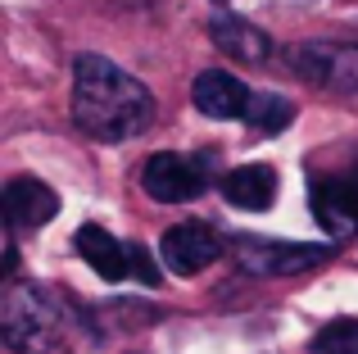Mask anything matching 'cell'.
I'll return each instance as SVG.
<instances>
[{"instance_id":"1","label":"cell","mask_w":358,"mask_h":354,"mask_svg":"<svg viewBox=\"0 0 358 354\" xmlns=\"http://www.w3.org/2000/svg\"><path fill=\"white\" fill-rule=\"evenodd\" d=\"M73 127L91 141H131L155 123V96L141 78L118 69L105 55H78L73 59V96H69Z\"/></svg>"},{"instance_id":"2","label":"cell","mask_w":358,"mask_h":354,"mask_svg":"<svg viewBox=\"0 0 358 354\" xmlns=\"http://www.w3.org/2000/svg\"><path fill=\"white\" fill-rule=\"evenodd\" d=\"M0 337L14 354H50L64 341V304L41 282H5Z\"/></svg>"},{"instance_id":"3","label":"cell","mask_w":358,"mask_h":354,"mask_svg":"<svg viewBox=\"0 0 358 354\" xmlns=\"http://www.w3.org/2000/svg\"><path fill=\"white\" fill-rule=\"evenodd\" d=\"M286 64L308 87L358 91V41H299L286 50Z\"/></svg>"},{"instance_id":"4","label":"cell","mask_w":358,"mask_h":354,"mask_svg":"<svg viewBox=\"0 0 358 354\" xmlns=\"http://www.w3.org/2000/svg\"><path fill=\"white\" fill-rule=\"evenodd\" d=\"M331 246H304V241H254L236 236V264L254 277H295L313 273L331 259Z\"/></svg>"},{"instance_id":"5","label":"cell","mask_w":358,"mask_h":354,"mask_svg":"<svg viewBox=\"0 0 358 354\" xmlns=\"http://www.w3.org/2000/svg\"><path fill=\"white\" fill-rule=\"evenodd\" d=\"M141 186H145V195L159 200V204H191V200L204 195L209 173H204V164L186 160V155L159 150V155H150L145 169H141Z\"/></svg>"},{"instance_id":"6","label":"cell","mask_w":358,"mask_h":354,"mask_svg":"<svg viewBox=\"0 0 358 354\" xmlns=\"http://www.w3.org/2000/svg\"><path fill=\"white\" fill-rule=\"evenodd\" d=\"M313 218L331 236H354L358 232V164L345 173H322L308 182Z\"/></svg>"},{"instance_id":"7","label":"cell","mask_w":358,"mask_h":354,"mask_svg":"<svg viewBox=\"0 0 358 354\" xmlns=\"http://www.w3.org/2000/svg\"><path fill=\"white\" fill-rule=\"evenodd\" d=\"M218 255H222V236L213 227H204V222H177V227H168L164 241H159V259H164V268L177 273V277L204 273L209 264H218Z\"/></svg>"},{"instance_id":"8","label":"cell","mask_w":358,"mask_h":354,"mask_svg":"<svg viewBox=\"0 0 358 354\" xmlns=\"http://www.w3.org/2000/svg\"><path fill=\"white\" fill-rule=\"evenodd\" d=\"M0 213H5L9 232L45 227V222L59 213V195L45 182H36V177H9L5 191H0Z\"/></svg>"},{"instance_id":"9","label":"cell","mask_w":358,"mask_h":354,"mask_svg":"<svg viewBox=\"0 0 358 354\" xmlns=\"http://www.w3.org/2000/svg\"><path fill=\"white\" fill-rule=\"evenodd\" d=\"M191 100H195V109H200L204 118H218V123H227V118H245L254 91L245 87L241 78L222 73V69H204L200 78H195V87H191Z\"/></svg>"},{"instance_id":"10","label":"cell","mask_w":358,"mask_h":354,"mask_svg":"<svg viewBox=\"0 0 358 354\" xmlns=\"http://www.w3.org/2000/svg\"><path fill=\"white\" fill-rule=\"evenodd\" d=\"M73 250L87 259V268L100 282H122V277H131V246L118 241V236H109L100 222H82Z\"/></svg>"},{"instance_id":"11","label":"cell","mask_w":358,"mask_h":354,"mask_svg":"<svg viewBox=\"0 0 358 354\" xmlns=\"http://www.w3.org/2000/svg\"><path fill=\"white\" fill-rule=\"evenodd\" d=\"M209 36H213V45H218L227 59H236V64H263L272 55L268 32L254 27L250 18H236V14H218L209 23Z\"/></svg>"},{"instance_id":"12","label":"cell","mask_w":358,"mask_h":354,"mask_svg":"<svg viewBox=\"0 0 358 354\" xmlns=\"http://www.w3.org/2000/svg\"><path fill=\"white\" fill-rule=\"evenodd\" d=\"M222 195H227V204L250 209V213L268 209L277 200V169L272 164H241V169L222 177Z\"/></svg>"},{"instance_id":"13","label":"cell","mask_w":358,"mask_h":354,"mask_svg":"<svg viewBox=\"0 0 358 354\" xmlns=\"http://www.w3.org/2000/svg\"><path fill=\"white\" fill-rule=\"evenodd\" d=\"M290 118H295V105H290L286 96H277V91H254L250 109H245V123L263 136H277Z\"/></svg>"},{"instance_id":"14","label":"cell","mask_w":358,"mask_h":354,"mask_svg":"<svg viewBox=\"0 0 358 354\" xmlns=\"http://www.w3.org/2000/svg\"><path fill=\"white\" fill-rule=\"evenodd\" d=\"M308 354H358V318H331L313 332Z\"/></svg>"},{"instance_id":"15","label":"cell","mask_w":358,"mask_h":354,"mask_svg":"<svg viewBox=\"0 0 358 354\" xmlns=\"http://www.w3.org/2000/svg\"><path fill=\"white\" fill-rule=\"evenodd\" d=\"M131 277H136L141 286H159V268H155V259H150L141 246H131Z\"/></svg>"}]
</instances>
